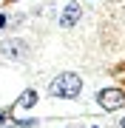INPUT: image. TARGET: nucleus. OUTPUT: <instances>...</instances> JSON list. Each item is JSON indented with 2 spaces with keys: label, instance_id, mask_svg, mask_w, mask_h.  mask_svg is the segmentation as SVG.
I'll return each instance as SVG.
<instances>
[{
  "label": "nucleus",
  "instance_id": "nucleus-1",
  "mask_svg": "<svg viewBox=\"0 0 125 128\" xmlns=\"http://www.w3.org/2000/svg\"><path fill=\"white\" fill-rule=\"evenodd\" d=\"M51 97H60V100H74V97L83 91V80H80V74H60L57 80H51L48 86Z\"/></svg>",
  "mask_w": 125,
  "mask_h": 128
},
{
  "label": "nucleus",
  "instance_id": "nucleus-2",
  "mask_svg": "<svg viewBox=\"0 0 125 128\" xmlns=\"http://www.w3.org/2000/svg\"><path fill=\"white\" fill-rule=\"evenodd\" d=\"M97 102H100L105 111H117V108L125 105V94L120 91V88H102V91L97 94Z\"/></svg>",
  "mask_w": 125,
  "mask_h": 128
},
{
  "label": "nucleus",
  "instance_id": "nucleus-3",
  "mask_svg": "<svg viewBox=\"0 0 125 128\" xmlns=\"http://www.w3.org/2000/svg\"><path fill=\"white\" fill-rule=\"evenodd\" d=\"M0 51H3L6 57H14V60H23L26 57V51H28V46L23 40H6L3 46H0Z\"/></svg>",
  "mask_w": 125,
  "mask_h": 128
},
{
  "label": "nucleus",
  "instance_id": "nucleus-4",
  "mask_svg": "<svg viewBox=\"0 0 125 128\" xmlns=\"http://www.w3.org/2000/svg\"><path fill=\"white\" fill-rule=\"evenodd\" d=\"M80 3H68L65 6V12H63V17H60V28H71V26H77L80 23Z\"/></svg>",
  "mask_w": 125,
  "mask_h": 128
},
{
  "label": "nucleus",
  "instance_id": "nucleus-5",
  "mask_svg": "<svg viewBox=\"0 0 125 128\" xmlns=\"http://www.w3.org/2000/svg\"><path fill=\"white\" fill-rule=\"evenodd\" d=\"M34 102H37V91H31V88H28V91L23 94V100H20V105H23V108H31Z\"/></svg>",
  "mask_w": 125,
  "mask_h": 128
},
{
  "label": "nucleus",
  "instance_id": "nucleus-6",
  "mask_svg": "<svg viewBox=\"0 0 125 128\" xmlns=\"http://www.w3.org/2000/svg\"><path fill=\"white\" fill-rule=\"evenodd\" d=\"M6 26V14H0V28H3Z\"/></svg>",
  "mask_w": 125,
  "mask_h": 128
},
{
  "label": "nucleus",
  "instance_id": "nucleus-7",
  "mask_svg": "<svg viewBox=\"0 0 125 128\" xmlns=\"http://www.w3.org/2000/svg\"><path fill=\"white\" fill-rule=\"evenodd\" d=\"M122 128H125V117H122Z\"/></svg>",
  "mask_w": 125,
  "mask_h": 128
},
{
  "label": "nucleus",
  "instance_id": "nucleus-8",
  "mask_svg": "<svg viewBox=\"0 0 125 128\" xmlns=\"http://www.w3.org/2000/svg\"><path fill=\"white\" fill-rule=\"evenodd\" d=\"M0 122H3V114H0Z\"/></svg>",
  "mask_w": 125,
  "mask_h": 128
}]
</instances>
